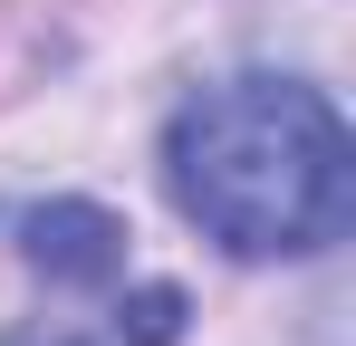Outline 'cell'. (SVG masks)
<instances>
[{
  "label": "cell",
  "mask_w": 356,
  "mask_h": 346,
  "mask_svg": "<svg viewBox=\"0 0 356 346\" xmlns=\"http://www.w3.org/2000/svg\"><path fill=\"white\" fill-rule=\"evenodd\" d=\"M164 192L232 260H308L356 212L347 115L308 77H222L164 125Z\"/></svg>",
  "instance_id": "cell-1"
},
{
  "label": "cell",
  "mask_w": 356,
  "mask_h": 346,
  "mask_svg": "<svg viewBox=\"0 0 356 346\" xmlns=\"http://www.w3.org/2000/svg\"><path fill=\"white\" fill-rule=\"evenodd\" d=\"M19 260L39 270L49 288H77V298H106L125 279V222L106 202H39V212H19Z\"/></svg>",
  "instance_id": "cell-2"
},
{
  "label": "cell",
  "mask_w": 356,
  "mask_h": 346,
  "mask_svg": "<svg viewBox=\"0 0 356 346\" xmlns=\"http://www.w3.org/2000/svg\"><path fill=\"white\" fill-rule=\"evenodd\" d=\"M10 346H116V337H77V327H19Z\"/></svg>",
  "instance_id": "cell-3"
}]
</instances>
